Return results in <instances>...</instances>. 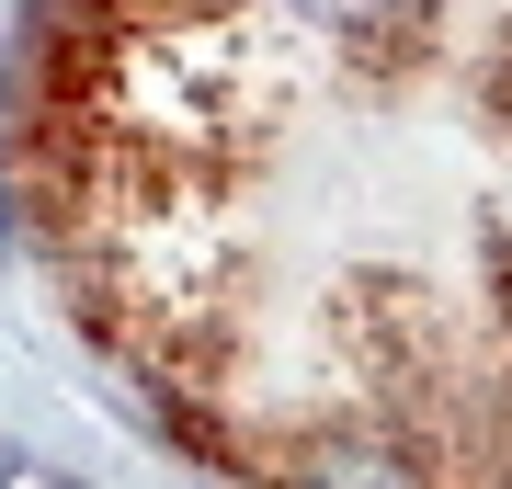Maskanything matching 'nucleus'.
Returning <instances> with one entry per match:
<instances>
[{
    "label": "nucleus",
    "mask_w": 512,
    "mask_h": 489,
    "mask_svg": "<svg viewBox=\"0 0 512 489\" xmlns=\"http://www.w3.org/2000/svg\"><path fill=\"white\" fill-rule=\"evenodd\" d=\"M23 194L239 489L342 444L512 489V0H57Z\"/></svg>",
    "instance_id": "f257e3e1"
}]
</instances>
